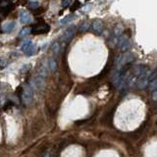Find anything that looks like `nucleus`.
<instances>
[{"instance_id":"1","label":"nucleus","mask_w":157,"mask_h":157,"mask_svg":"<svg viewBox=\"0 0 157 157\" xmlns=\"http://www.w3.org/2000/svg\"><path fill=\"white\" fill-rule=\"evenodd\" d=\"M33 96H35V89L29 85H27L22 92V101L25 105H29L33 101Z\"/></svg>"},{"instance_id":"2","label":"nucleus","mask_w":157,"mask_h":157,"mask_svg":"<svg viewBox=\"0 0 157 157\" xmlns=\"http://www.w3.org/2000/svg\"><path fill=\"white\" fill-rule=\"evenodd\" d=\"M134 60V55L131 52H126L123 55H120L116 60V68L117 70H122L126 65H128Z\"/></svg>"},{"instance_id":"3","label":"nucleus","mask_w":157,"mask_h":157,"mask_svg":"<svg viewBox=\"0 0 157 157\" xmlns=\"http://www.w3.org/2000/svg\"><path fill=\"white\" fill-rule=\"evenodd\" d=\"M117 45L122 51L129 50L130 47H131V42H130L129 37L127 35H121L120 37H119V39H118Z\"/></svg>"},{"instance_id":"4","label":"nucleus","mask_w":157,"mask_h":157,"mask_svg":"<svg viewBox=\"0 0 157 157\" xmlns=\"http://www.w3.org/2000/svg\"><path fill=\"white\" fill-rule=\"evenodd\" d=\"M122 32H123V29H122V27L120 25L116 26V27L114 28L113 33H112V35L110 37V42H109L112 46H114L115 44H117L119 37H120V35H122Z\"/></svg>"},{"instance_id":"5","label":"nucleus","mask_w":157,"mask_h":157,"mask_svg":"<svg viewBox=\"0 0 157 157\" xmlns=\"http://www.w3.org/2000/svg\"><path fill=\"white\" fill-rule=\"evenodd\" d=\"M49 26L47 24H39V25H36L35 27H33L32 29V33L33 35H43V33H46L49 32Z\"/></svg>"},{"instance_id":"6","label":"nucleus","mask_w":157,"mask_h":157,"mask_svg":"<svg viewBox=\"0 0 157 157\" xmlns=\"http://www.w3.org/2000/svg\"><path fill=\"white\" fill-rule=\"evenodd\" d=\"M76 28L75 27H70L66 29V31L64 32V33H63V35L61 37V40L63 42H70L71 40H72V38L74 37L75 33H76Z\"/></svg>"},{"instance_id":"7","label":"nucleus","mask_w":157,"mask_h":157,"mask_svg":"<svg viewBox=\"0 0 157 157\" xmlns=\"http://www.w3.org/2000/svg\"><path fill=\"white\" fill-rule=\"evenodd\" d=\"M91 28H92V31L96 32L97 35H100L103 31V23L101 20L99 19H95L94 21L92 22L91 24Z\"/></svg>"},{"instance_id":"8","label":"nucleus","mask_w":157,"mask_h":157,"mask_svg":"<svg viewBox=\"0 0 157 157\" xmlns=\"http://www.w3.org/2000/svg\"><path fill=\"white\" fill-rule=\"evenodd\" d=\"M32 21V16L28 11L22 10L20 12V23L21 24H29Z\"/></svg>"},{"instance_id":"9","label":"nucleus","mask_w":157,"mask_h":157,"mask_svg":"<svg viewBox=\"0 0 157 157\" xmlns=\"http://www.w3.org/2000/svg\"><path fill=\"white\" fill-rule=\"evenodd\" d=\"M15 28H16V23H15L14 21H8V22H6L5 24H3V26H2L3 32L6 33L12 32L15 29Z\"/></svg>"},{"instance_id":"10","label":"nucleus","mask_w":157,"mask_h":157,"mask_svg":"<svg viewBox=\"0 0 157 157\" xmlns=\"http://www.w3.org/2000/svg\"><path fill=\"white\" fill-rule=\"evenodd\" d=\"M149 81L148 78H137V87L140 89H144L148 87Z\"/></svg>"},{"instance_id":"11","label":"nucleus","mask_w":157,"mask_h":157,"mask_svg":"<svg viewBox=\"0 0 157 157\" xmlns=\"http://www.w3.org/2000/svg\"><path fill=\"white\" fill-rule=\"evenodd\" d=\"M47 68L48 70L50 71V72L54 73L56 70H57V63L54 60L53 58H50L49 60H48V63H47Z\"/></svg>"},{"instance_id":"12","label":"nucleus","mask_w":157,"mask_h":157,"mask_svg":"<svg viewBox=\"0 0 157 157\" xmlns=\"http://www.w3.org/2000/svg\"><path fill=\"white\" fill-rule=\"evenodd\" d=\"M32 44L33 43L31 42V40H25V42H23V43L21 44V50L26 54L28 52V50L29 49V47H31Z\"/></svg>"},{"instance_id":"13","label":"nucleus","mask_w":157,"mask_h":157,"mask_svg":"<svg viewBox=\"0 0 157 157\" xmlns=\"http://www.w3.org/2000/svg\"><path fill=\"white\" fill-rule=\"evenodd\" d=\"M75 18H76V16H75L74 14H70V15H68V16H66L65 18L62 19V20L60 21V24L61 25H68L72 21L75 20Z\"/></svg>"},{"instance_id":"14","label":"nucleus","mask_w":157,"mask_h":157,"mask_svg":"<svg viewBox=\"0 0 157 157\" xmlns=\"http://www.w3.org/2000/svg\"><path fill=\"white\" fill-rule=\"evenodd\" d=\"M89 27H91V23H89L88 21H85L80 25V27H78V32H84L85 31H88V29H89Z\"/></svg>"},{"instance_id":"15","label":"nucleus","mask_w":157,"mask_h":157,"mask_svg":"<svg viewBox=\"0 0 157 157\" xmlns=\"http://www.w3.org/2000/svg\"><path fill=\"white\" fill-rule=\"evenodd\" d=\"M51 52L52 53H54V54H57L59 51H60L61 49V45H60V43H59L58 42H54L53 43H52V45H51Z\"/></svg>"},{"instance_id":"16","label":"nucleus","mask_w":157,"mask_h":157,"mask_svg":"<svg viewBox=\"0 0 157 157\" xmlns=\"http://www.w3.org/2000/svg\"><path fill=\"white\" fill-rule=\"evenodd\" d=\"M37 51H38V46L37 45H35V44H32V45L29 47V49L28 50V52L26 53V55L28 56H32V55H35L37 53Z\"/></svg>"},{"instance_id":"17","label":"nucleus","mask_w":157,"mask_h":157,"mask_svg":"<svg viewBox=\"0 0 157 157\" xmlns=\"http://www.w3.org/2000/svg\"><path fill=\"white\" fill-rule=\"evenodd\" d=\"M31 32H32V29H29V28H24V29L20 32V35H19V36H20L21 38H24V37H26L27 35H29Z\"/></svg>"},{"instance_id":"18","label":"nucleus","mask_w":157,"mask_h":157,"mask_svg":"<svg viewBox=\"0 0 157 157\" xmlns=\"http://www.w3.org/2000/svg\"><path fill=\"white\" fill-rule=\"evenodd\" d=\"M148 87H149V91H156V89H157V78H154V80H152V81L149 82Z\"/></svg>"},{"instance_id":"19","label":"nucleus","mask_w":157,"mask_h":157,"mask_svg":"<svg viewBox=\"0 0 157 157\" xmlns=\"http://www.w3.org/2000/svg\"><path fill=\"white\" fill-rule=\"evenodd\" d=\"M73 0H63L62 1V6H63V8H67V7H69L72 5V2Z\"/></svg>"},{"instance_id":"20","label":"nucleus","mask_w":157,"mask_h":157,"mask_svg":"<svg viewBox=\"0 0 157 157\" xmlns=\"http://www.w3.org/2000/svg\"><path fill=\"white\" fill-rule=\"evenodd\" d=\"M38 5H39L38 1H31L29 2V8H32V9H36L37 7H38Z\"/></svg>"},{"instance_id":"21","label":"nucleus","mask_w":157,"mask_h":157,"mask_svg":"<svg viewBox=\"0 0 157 157\" xmlns=\"http://www.w3.org/2000/svg\"><path fill=\"white\" fill-rule=\"evenodd\" d=\"M29 69V65H25V66L23 67V68H22V69L20 70V72L24 74L25 72H27V71H28Z\"/></svg>"},{"instance_id":"22","label":"nucleus","mask_w":157,"mask_h":157,"mask_svg":"<svg viewBox=\"0 0 157 157\" xmlns=\"http://www.w3.org/2000/svg\"><path fill=\"white\" fill-rule=\"evenodd\" d=\"M152 99L154 100V101L157 100V89L154 91H152Z\"/></svg>"},{"instance_id":"23","label":"nucleus","mask_w":157,"mask_h":157,"mask_svg":"<svg viewBox=\"0 0 157 157\" xmlns=\"http://www.w3.org/2000/svg\"><path fill=\"white\" fill-rule=\"evenodd\" d=\"M43 157H50V154L49 153H45V154L43 155Z\"/></svg>"}]
</instances>
